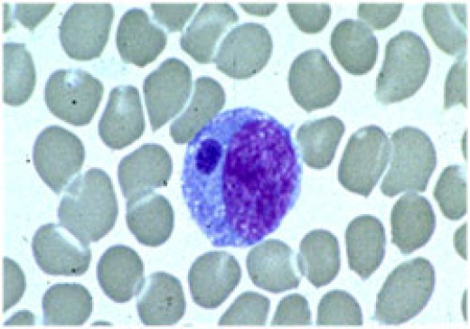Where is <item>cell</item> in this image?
Returning a JSON list of instances; mask_svg holds the SVG:
<instances>
[{"instance_id": "1", "label": "cell", "mask_w": 470, "mask_h": 329, "mask_svg": "<svg viewBox=\"0 0 470 329\" xmlns=\"http://www.w3.org/2000/svg\"><path fill=\"white\" fill-rule=\"evenodd\" d=\"M302 174L291 129L241 107L217 115L189 142L181 188L213 246L246 248L274 232L294 208Z\"/></svg>"}, {"instance_id": "2", "label": "cell", "mask_w": 470, "mask_h": 329, "mask_svg": "<svg viewBox=\"0 0 470 329\" xmlns=\"http://www.w3.org/2000/svg\"><path fill=\"white\" fill-rule=\"evenodd\" d=\"M118 206L112 181L99 168L79 174L66 188L58 208L61 225L89 244L115 226Z\"/></svg>"}, {"instance_id": "3", "label": "cell", "mask_w": 470, "mask_h": 329, "mask_svg": "<svg viewBox=\"0 0 470 329\" xmlns=\"http://www.w3.org/2000/svg\"><path fill=\"white\" fill-rule=\"evenodd\" d=\"M429 67L430 54L423 39L411 31L399 33L386 44L376 79V99L389 105L412 97L425 83Z\"/></svg>"}, {"instance_id": "4", "label": "cell", "mask_w": 470, "mask_h": 329, "mask_svg": "<svg viewBox=\"0 0 470 329\" xmlns=\"http://www.w3.org/2000/svg\"><path fill=\"white\" fill-rule=\"evenodd\" d=\"M435 282L434 267L427 258L402 262L390 273L378 293L374 319L384 324L412 319L428 303Z\"/></svg>"}, {"instance_id": "5", "label": "cell", "mask_w": 470, "mask_h": 329, "mask_svg": "<svg viewBox=\"0 0 470 329\" xmlns=\"http://www.w3.org/2000/svg\"><path fill=\"white\" fill-rule=\"evenodd\" d=\"M391 143L390 167L382 180L381 193L393 197L402 192H425L437 166L429 136L419 128L404 127L392 133Z\"/></svg>"}, {"instance_id": "6", "label": "cell", "mask_w": 470, "mask_h": 329, "mask_svg": "<svg viewBox=\"0 0 470 329\" xmlns=\"http://www.w3.org/2000/svg\"><path fill=\"white\" fill-rule=\"evenodd\" d=\"M391 143L382 128L361 127L348 140L338 167L339 183L348 191L368 197L390 158Z\"/></svg>"}, {"instance_id": "7", "label": "cell", "mask_w": 470, "mask_h": 329, "mask_svg": "<svg viewBox=\"0 0 470 329\" xmlns=\"http://www.w3.org/2000/svg\"><path fill=\"white\" fill-rule=\"evenodd\" d=\"M103 84L82 70H58L45 84L44 100L48 109L73 126L89 124L102 99Z\"/></svg>"}, {"instance_id": "8", "label": "cell", "mask_w": 470, "mask_h": 329, "mask_svg": "<svg viewBox=\"0 0 470 329\" xmlns=\"http://www.w3.org/2000/svg\"><path fill=\"white\" fill-rule=\"evenodd\" d=\"M114 8L108 3H75L59 26L61 44L67 55L78 61L96 59L109 37Z\"/></svg>"}, {"instance_id": "9", "label": "cell", "mask_w": 470, "mask_h": 329, "mask_svg": "<svg viewBox=\"0 0 470 329\" xmlns=\"http://www.w3.org/2000/svg\"><path fill=\"white\" fill-rule=\"evenodd\" d=\"M85 160L81 140L60 126L45 127L33 149V165L42 181L57 194L80 172Z\"/></svg>"}, {"instance_id": "10", "label": "cell", "mask_w": 470, "mask_h": 329, "mask_svg": "<svg viewBox=\"0 0 470 329\" xmlns=\"http://www.w3.org/2000/svg\"><path fill=\"white\" fill-rule=\"evenodd\" d=\"M287 82L291 96L306 112L332 105L342 90L339 74L319 49L305 51L293 61Z\"/></svg>"}, {"instance_id": "11", "label": "cell", "mask_w": 470, "mask_h": 329, "mask_svg": "<svg viewBox=\"0 0 470 329\" xmlns=\"http://www.w3.org/2000/svg\"><path fill=\"white\" fill-rule=\"evenodd\" d=\"M272 48L271 35L264 25L246 23L229 32L212 61L219 70L230 78L248 79L267 65Z\"/></svg>"}, {"instance_id": "12", "label": "cell", "mask_w": 470, "mask_h": 329, "mask_svg": "<svg viewBox=\"0 0 470 329\" xmlns=\"http://www.w3.org/2000/svg\"><path fill=\"white\" fill-rule=\"evenodd\" d=\"M191 89V70L176 58L166 59L146 77L143 92L153 131L180 113L188 101Z\"/></svg>"}, {"instance_id": "13", "label": "cell", "mask_w": 470, "mask_h": 329, "mask_svg": "<svg viewBox=\"0 0 470 329\" xmlns=\"http://www.w3.org/2000/svg\"><path fill=\"white\" fill-rule=\"evenodd\" d=\"M32 249L39 268L54 276H81L92 257L87 243L58 223L41 226L33 237Z\"/></svg>"}, {"instance_id": "14", "label": "cell", "mask_w": 470, "mask_h": 329, "mask_svg": "<svg viewBox=\"0 0 470 329\" xmlns=\"http://www.w3.org/2000/svg\"><path fill=\"white\" fill-rule=\"evenodd\" d=\"M241 270L237 259L225 251H210L192 264L188 283L195 304L204 308L220 306L239 285Z\"/></svg>"}, {"instance_id": "15", "label": "cell", "mask_w": 470, "mask_h": 329, "mask_svg": "<svg viewBox=\"0 0 470 329\" xmlns=\"http://www.w3.org/2000/svg\"><path fill=\"white\" fill-rule=\"evenodd\" d=\"M173 170L167 150L157 144H146L121 159L118 177L123 196L134 201L167 185Z\"/></svg>"}, {"instance_id": "16", "label": "cell", "mask_w": 470, "mask_h": 329, "mask_svg": "<svg viewBox=\"0 0 470 329\" xmlns=\"http://www.w3.org/2000/svg\"><path fill=\"white\" fill-rule=\"evenodd\" d=\"M247 269L257 287L274 294L296 288L300 284L297 256L279 240H266L248 254Z\"/></svg>"}, {"instance_id": "17", "label": "cell", "mask_w": 470, "mask_h": 329, "mask_svg": "<svg viewBox=\"0 0 470 329\" xmlns=\"http://www.w3.org/2000/svg\"><path fill=\"white\" fill-rule=\"evenodd\" d=\"M145 127L138 89L131 85L112 89L99 123V136L105 145L122 149L141 137Z\"/></svg>"}, {"instance_id": "18", "label": "cell", "mask_w": 470, "mask_h": 329, "mask_svg": "<svg viewBox=\"0 0 470 329\" xmlns=\"http://www.w3.org/2000/svg\"><path fill=\"white\" fill-rule=\"evenodd\" d=\"M136 308L146 325H171L186 309L180 280L166 272H155L144 278L136 294Z\"/></svg>"}, {"instance_id": "19", "label": "cell", "mask_w": 470, "mask_h": 329, "mask_svg": "<svg viewBox=\"0 0 470 329\" xmlns=\"http://www.w3.org/2000/svg\"><path fill=\"white\" fill-rule=\"evenodd\" d=\"M166 42V33L152 22L145 10L132 8L122 15L116 45L125 62L145 67L158 57Z\"/></svg>"}, {"instance_id": "20", "label": "cell", "mask_w": 470, "mask_h": 329, "mask_svg": "<svg viewBox=\"0 0 470 329\" xmlns=\"http://www.w3.org/2000/svg\"><path fill=\"white\" fill-rule=\"evenodd\" d=\"M390 226L392 243L408 255L428 242L436 229V215L427 198L408 193L394 204Z\"/></svg>"}, {"instance_id": "21", "label": "cell", "mask_w": 470, "mask_h": 329, "mask_svg": "<svg viewBox=\"0 0 470 329\" xmlns=\"http://www.w3.org/2000/svg\"><path fill=\"white\" fill-rule=\"evenodd\" d=\"M97 278L110 299L118 303L127 302L136 296L143 283V261L130 247L111 246L99 260Z\"/></svg>"}, {"instance_id": "22", "label": "cell", "mask_w": 470, "mask_h": 329, "mask_svg": "<svg viewBox=\"0 0 470 329\" xmlns=\"http://www.w3.org/2000/svg\"><path fill=\"white\" fill-rule=\"evenodd\" d=\"M238 20L229 4L206 3L183 33L181 48L197 62L209 63L213 61L219 39Z\"/></svg>"}, {"instance_id": "23", "label": "cell", "mask_w": 470, "mask_h": 329, "mask_svg": "<svg viewBox=\"0 0 470 329\" xmlns=\"http://www.w3.org/2000/svg\"><path fill=\"white\" fill-rule=\"evenodd\" d=\"M330 44L339 64L352 75H364L376 63L377 38L362 21H340L331 33Z\"/></svg>"}, {"instance_id": "24", "label": "cell", "mask_w": 470, "mask_h": 329, "mask_svg": "<svg viewBox=\"0 0 470 329\" xmlns=\"http://www.w3.org/2000/svg\"><path fill=\"white\" fill-rule=\"evenodd\" d=\"M345 243L349 268L367 279L378 269L385 256L384 226L372 215H360L348 224Z\"/></svg>"}, {"instance_id": "25", "label": "cell", "mask_w": 470, "mask_h": 329, "mask_svg": "<svg viewBox=\"0 0 470 329\" xmlns=\"http://www.w3.org/2000/svg\"><path fill=\"white\" fill-rule=\"evenodd\" d=\"M126 220L137 241L145 246L158 247L173 232L174 212L164 196L153 192L127 202Z\"/></svg>"}, {"instance_id": "26", "label": "cell", "mask_w": 470, "mask_h": 329, "mask_svg": "<svg viewBox=\"0 0 470 329\" xmlns=\"http://www.w3.org/2000/svg\"><path fill=\"white\" fill-rule=\"evenodd\" d=\"M224 104L225 92L221 85L210 77L198 78L189 106L170 127V136L174 143L190 142L218 115Z\"/></svg>"}, {"instance_id": "27", "label": "cell", "mask_w": 470, "mask_h": 329, "mask_svg": "<svg viewBox=\"0 0 470 329\" xmlns=\"http://www.w3.org/2000/svg\"><path fill=\"white\" fill-rule=\"evenodd\" d=\"M299 272L315 287L334 280L341 267L336 237L324 230H314L301 240L297 255Z\"/></svg>"}, {"instance_id": "28", "label": "cell", "mask_w": 470, "mask_h": 329, "mask_svg": "<svg viewBox=\"0 0 470 329\" xmlns=\"http://www.w3.org/2000/svg\"><path fill=\"white\" fill-rule=\"evenodd\" d=\"M422 18L428 33L443 52L452 56L465 52L468 42L465 5L428 3Z\"/></svg>"}, {"instance_id": "29", "label": "cell", "mask_w": 470, "mask_h": 329, "mask_svg": "<svg viewBox=\"0 0 470 329\" xmlns=\"http://www.w3.org/2000/svg\"><path fill=\"white\" fill-rule=\"evenodd\" d=\"M43 323L47 325H80L92 313L89 291L76 283L54 284L42 296Z\"/></svg>"}, {"instance_id": "30", "label": "cell", "mask_w": 470, "mask_h": 329, "mask_svg": "<svg viewBox=\"0 0 470 329\" xmlns=\"http://www.w3.org/2000/svg\"><path fill=\"white\" fill-rule=\"evenodd\" d=\"M344 131L343 122L334 116L301 125L296 133V138L306 164L314 169L329 166Z\"/></svg>"}, {"instance_id": "31", "label": "cell", "mask_w": 470, "mask_h": 329, "mask_svg": "<svg viewBox=\"0 0 470 329\" xmlns=\"http://www.w3.org/2000/svg\"><path fill=\"white\" fill-rule=\"evenodd\" d=\"M36 83V70L31 53L24 43L3 45V101L19 106L28 100Z\"/></svg>"}, {"instance_id": "32", "label": "cell", "mask_w": 470, "mask_h": 329, "mask_svg": "<svg viewBox=\"0 0 470 329\" xmlns=\"http://www.w3.org/2000/svg\"><path fill=\"white\" fill-rule=\"evenodd\" d=\"M433 196L446 218H463L467 212V183L463 166H446L436 183Z\"/></svg>"}, {"instance_id": "33", "label": "cell", "mask_w": 470, "mask_h": 329, "mask_svg": "<svg viewBox=\"0 0 470 329\" xmlns=\"http://www.w3.org/2000/svg\"><path fill=\"white\" fill-rule=\"evenodd\" d=\"M316 324L319 325H362V313L357 300L343 290H331L320 300Z\"/></svg>"}, {"instance_id": "34", "label": "cell", "mask_w": 470, "mask_h": 329, "mask_svg": "<svg viewBox=\"0 0 470 329\" xmlns=\"http://www.w3.org/2000/svg\"><path fill=\"white\" fill-rule=\"evenodd\" d=\"M269 299L253 291L240 295L219 320V324H264L269 311Z\"/></svg>"}, {"instance_id": "35", "label": "cell", "mask_w": 470, "mask_h": 329, "mask_svg": "<svg viewBox=\"0 0 470 329\" xmlns=\"http://www.w3.org/2000/svg\"><path fill=\"white\" fill-rule=\"evenodd\" d=\"M444 108L461 104L468 107V62L465 52L457 56L445 82Z\"/></svg>"}, {"instance_id": "36", "label": "cell", "mask_w": 470, "mask_h": 329, "mask_svg": "<svg viewBox=\"0 0 470 329\" xmlns=\"http://www.w3.org/2000/svg\"><path fill=\"white\" fill-rule=\"evenodd\" d=\"M287 10L297 28L306 33L321 32L331 18L328 4H288Z\"/></svg>"}, {"instance_id": "37", "label": "cell", "mask_w": 470, "mask_h": 329, "mask_svg": "<svg viewBox=\"0 0 470 329\" xmlns=\"http://www.w3.org/2000/svg\"><path fill=\"white\" fill-rule=\"evenodd\" d=\"M310 324L311 312L307 300L299 294H291L283 297L271 321L273 325Z\"/></svg>"}, {"instance_id": "38", "label": "cell", "mask_w": 470, "mask_h": 329, "mask_svg": "<svg viewBox=\"0 0 470 329\" xmlns=\"http://www.w3.org/2000/svg\"><path fill=\"white\" fill-rule=\"evenodd\" d=\"M151 9L155 19L169 32L182 31L197 7L193 4H158L152 3Z\"/></svg>"}, {"instance_id": "39", "label": "cell", "mask_w": 470, "mask_h": 329, "mask_svg": "<svg viewBox=\"0 0 470 329\" xmlns=\"http://www.w3.org/2000/svg\"><path fill=\"white\" fill-rule=\"evenodd\" d=\"M403 4H367L361 3L358 16L371 29L383 30L391 25L400 16Z\"/></svg>"}, {"instance_id": "40", "label": "cell", "mask_w": 470, "mask_h": 329, "mask_svg": "<svg viewBox=\"0 0 470 329\" xmlns=\"http://www.w3.org/2000/svg\"><path fill=\"white\" fill-rule=\"evenodd\" d=\"M4 296L3 312L14 306L23 296L25 289V277L14 260L4 258Z\"/></svg>"}, {"instance_id": "41", "label": "cell", "mask_w": 470, "mask_h": 329, "mask_svg": "<svg viewBox=\"0 0 470 329\" xmlns=\"http://www.w3.org/2000/svg\"><path fill=\"white\" fill-rule=\"evenodd\" d=\"M54 3L17 4L14 7V18L29 30H33L52 10Z\"/></svg>"}, {"instance_id": "42", "label": "cell", "mask_w": 470, "mask_h": 329, "mask_svg": "<svg viewBox=\"0 0 470 329\" xmlns=\"http://www.w3.org/2000/svg\"><path fill=\"white\" fill-rule=\"evenodd\" d=\"M277 4H240V7L248 14L258 16H268L277 8Z\"/></svg>"}]
</instances>
